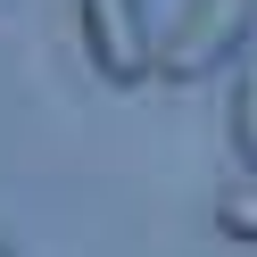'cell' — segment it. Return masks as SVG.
<instances>
[{
  "mask_svg": "<svg viewBox=\"0 0 257 257\" xmlns=\"http://www.w3.org/2000/svg\"><path fill=\"white\" fill-rule=\"evenodd\" d=\"M257 34V0H183L174 25L158 34V75L166 83H207V75L240 67V42Z\"/></svg>",
  "mask_w": 257,
  "mask_h": 257,
  "instance_id": "cell-1",
  "label": "cell"
},
{
  "mask_svg": "<svg viewBox=\"0 0 257 257\" xmlns=\"http://www.w3.org/2000/svg\"><path fill=\"white\" fill-rule=\"evenodd\" d=\"M216 232L240 240V249H257V174H240V183L216 191Z\"/></svg>",
  "mask_w": 257,
  "mask_h": 257,
  "instance_id": "cell-4",
  "label": "cell"
},
{
  "mask_svg": "<svg viewBox=\"0 0 257 257\" xmlns=\"http://www.w3.org/2000/svg\"><path fill=\"white\" fill-rule=\"evenodd\" d=\"M0 257H9V240H0Z\"/></svg>",
  "mask_w": 257,
  "mask_h": 257,
  "instance_id": "cell-5",
  "label": "cell"
},
{
  "mask_svg": "<svg viewBox=\"0 0 257 257\" xmlns=\"http://www.w3.org/2000/svg\"><path fill=\"white\" fill-rule=\"evenodd\" d=\"M75 42L100 83H150L158 75V25L141 0H75Z\"/></svg>",
  "mask_w": 257,
  "mask_h": 257,
  "instance_id": "cell-2",
  "label": "cell"
},
{
  "mask_svg": "<svg viewBox=\"0 0 257 257\" xmlns=\"http://www.w3.org/2000/svg\"><path fill=\"white\" fill-rule=\"evenodd\" d=\"M224 133H232V150H240V166L257 174V50L232 67V100H224Z\"/></svg>",
  "mask_w": 257,
  "mask_h": 257,
  "instance_id": "cell-3",
  "label": "cell"
}]
</instances>
